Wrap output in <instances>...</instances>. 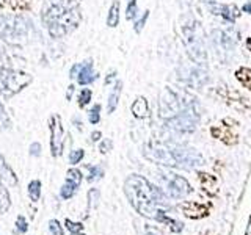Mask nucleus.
<instances>
[{
  "instance_id": "nucleus-34",
  "label": "nucleus",
  "mask_w": 251,
  "mask_h": 235,
  "mask_svg": "<svg viewBox=\"0 0 251 235\" xmlns=\"http://www.w3.org/2000/svg\"><path fill=\"white\" fill-rule=\"evenodd\" d=\"M6 60V51H5V47L0 44V61H3Z\"/></svg>"
},
{
  "instance_id": "nucleus-18",
  "label": "nucleus",
  "mask_w": 251,
  "mask_h": 235,
  "mask_svg": "<svg viewBox=\"0 0 251 235\" xmlns=\"http://www.w3.org/2000/svg\"><path fill=\"white\" fill-rule=\"evenodd\" d=\"M91 97H93V92L90 88H83L80 92H79V105L82 107H87L90 102H91Z\"/></svg>"
},
{
  "instance_id": "nucleus-29",
  "label": "nucleus",
  "mask_w": 251,
  "mask_h": 235,
  "mask_svg": "<svg viewBox=\"0 0 251 235\" xmlns=\"http://www.w3.org/2000/svg\"><path fill=\"white\" fill-rule=\"evenodd\" d=\"M16 226H18V231H19V232H27V231H29V224H27V221H25L24 217H18V219H16Z\"/></svg>"
},
{
  "instance_id": "nucleus-28",
  "label": "nucleus",
  "mask_w": 251,
  "mask_h": 235,
  "mask_svg": "<svg viewBox=\"0 0 251 235\" xmlns=\"http://www.w3.org/2000/svg\"><path fill=\"white\" fill-rule=\"evenodd\" d=\"M65 224H66V227L69 231H71L72 234H77V232H82V229H83V226H82V223H72L71 219H66L65 221Z\"/></svg>"
},
{
  "instance_id": "nucleus-10",
  "label": "nucleus",
  "mask_w": 251,
  "mask_h": 235,
  "mask_svg": "<svg viewBox=\"0 0 251 235\" xmlns=\"http://www.w3.org/2000/svg\"><path fill=\"white\" fill-rule=\"evenodd\" d=\"M51 151L54 157H58L63 152V146H65V129L61 126V119L58 115L51 118Z\"/></svg>"
},
{
  "instance_id": "nucleus-25",
  "label": "nucleus",
  "mask_w": 251,
  "mask_h": 235,
  "mask_svg": "<svg viewBox=\"0 0 251 235\" xmlns=\"http://www.w3.org/2000/svg\"><path fill=\"white\" fill-rule=\"evenodd\" d=\"M83 155H85L83 149H74V151L69 154V163H71V165H77V163L83 160Z\"/></svg>"
},
{
  "instance_id": "nucleus-24",
  "label": "nucleus",
  "mask_w": 251,
  "mask_h": 235,
  "mask_svg": "<svg viewBox=\"0 0 251 235\" xmlns=\"http://www.w3.org/2000/svg\"><path fill=\"white\" fill-rule=\"evenodd\" d=\"M88 171H90V176H88L90 182L101 179V177L104 176V169L101 166H88Z\"/></svg>"
},
{
  "instance_id": "nucleus-31",
  "label": "nucleus",
  "mask_w": 251,
  "mask_h": 235,
  "mask_svg": "<svg viewBox=\"0 0 251 235\" xmlns=\"http://www.w3.org/2000/svg\"><path fill=\"white\" fill-rule=\"evenodd\" d=\"M110 147H111V141H110V140H104L102 143H101V146H99V149H101V152H102V154L108 152V151H110Z\"/></svg>"
},
{
  "instance_id": "nucleus-6",
  "label": "nucleus",
  "mask_w": 251,
  "mask_h": 235,
  "mask_svg": "<svg viewBox=\"0 0 251 235\" xmlns=\"http://www.w3.org/2000/svg\"><path fill=\"white\" fill-rule=\"evenodd\" d=\"M198 121H199V113L195 110V107L190 102L182 111L178 113L176 116L166 119V124L178 132H193L198 124Z\"/></svg>"
},
{
  "instance_id": "nucleus-35",
  "label": "nucleus",
  "mask_w": 251,
  "mask_h": 235,
  "mask_svg": "<svg viewBox=\"0 0 251 235\" xmlns=\"http://www.w3.org/2000/svg\"><path fill=\"white\" fill-rule=\"evenodd\" d=\"M113 78H116V72H115V71H111V72L108 74V77L106 78V85H108L111 80H113Z\"/></svg>"
},
{
  "instance_id": "nucleus-32",
  "label": "nucleus",
  "mask_w": 251,
  "mask_h": 235,
  "mask_svg": "<svg viewBox=\"0 0 251 235\" xmlns=\"http://www.w3.org/2000/svg\"><path fill=\"white\" fill-rule=\"evenodd\" d=\"M30 154L32 155H39L41 154V145L39 143H33L30 146Z\"/></svg>"
},
{
  "instance_id": "nucleus-4",
  "label": "nucleus",
  "mask_w": 251,
  "mask_h": 235,
  "mask_svg": "<svg viewBox=\"0 0 251 235\" xmlns=\"http://www.w3.org/2000/svg\"><path fill=\"white\" fill-rule=\"evenodd\" d=\"M182 36H184V44H185L188 56H190L197 65H204L207 61V52H206L204 38H203V32H201L199 28V24L184 25Z\"/></svg>"
},
{
  "instance_id": "nucleus-36",
  "label": "nucleus",
  "mask_w": 251,
  "mask_h": 235,
  "mask_svg": "<svg viewBox=\"0 0 251 235\" xmlns=\"http://www.w3.org/2000/svg\"><path fill=\"white\" fill-rule=\"evenodd\" d=\"M101 137H102V135H101V132H93L91 133V141H99L101 140Z\"/></svg>"
},
{
  "instance_id": "nucleus-8",
  "label": "nucleus",
  "mask_w": 251,
  "mask_h": 235,
  "mask_svg": "<svg viewBox=\"0 0 251 235\" xmlns=\"http://www.w3.org/2000/svg\"><path fill=\"white\" fill-rule=\"evenodd\" d=\"M69 77L75 78L79 85H91L97 77V72L93 68V60H87L83 63H77L71 68V72H69Z\"/></svg>"
},
{
  "instance_id": "nucleus-1",
  "label": "nucleus",
  "mask_w": 251,
  "mask_h": 235,
  "mask_svg": "<svg viewBox=\"0 0 251 235\" xmlns=\"http://www.w3.org/2000/svg\"><path fill=\"white\" fill-rule=\"evenodd\" d=\"M124 193L127 196L129 202L132 204L140 215L157 219V221L170 223L174 226V231H180L182 224L174 223L173 219H170L165 215L163 210V195L148 182V179H144L143 176L132 174L129 176L124 182Z\"/></svg>"
},
{
  "instance_id": "nucleus-19",
  "label": "nucleus",
  "mask_w": 251,
  "mask_h": 235,
  "mask_svg": "<svg viewBox=\"0 0 251 235\" xmlns=\"http://www.w3.org/2000/svg\"><path fill=\"white\" fill-rule=\"evenodd\" d=\"M138 16V5H137V0H129L127 3V8H126V18L129 20H134Z\"/></svg>"
},
{
  "instance_id": "nucleus-9",
  "label": "nucleus",
  "mask_w": 251,
  "mask_h": 235,
  "mask_svg": "<svg viewBox=\"0 0 251 235\" xmlns=\"http://www.w3.org/2000/svg\"><path fill=\"white\" fill-rule=\"evenodd\" d=\"M174 149V155L178 159V165L180 168H187V169H192V168H197L199 165H203V155H201L197 149L193 147H173Z\"/></svg>"
},
{
  "instance_id": "nucleus-27",
  "label": "nucleus",
  "mask_w": 251,
  "mask_h": 235,
  "mask_svg": "<svg viewBox=\"0 0 251 235\" xmlns=\"http://www.w3.org/2000/svg\"><path fill=\"white\" fill-rule=\"evenodd\" d=\"M148 18H149V11H144L143 13V18L142 19H138L137 22H135V32L137 33H140L142 30H143V27H144V24H146V20H148Z\"/></svg>"
},
{
  "instance_id": "nucleus-16",
  "label": "nucleus",
  "mask_w": 251,
  "mask_h": 235,
  "mask_svg": "<svg viewBox=\"0 0 251 235\" xmlns=\"http://www.w3.org/2000/svg\"><path fill=\"white\" fill-rule=\"evenodd\" d=\"M77 188H79V187H77V185H75V183L66 181L65 183H63L60 195H61V198H63V199H71V198L74 196L75 191H77Z\"/></svg>"
},
{
  "instance_id": "nucleus-20",
  "label": "nucleus",
  "mask_w": 251,
  "mask_h": 235,
  "mask_svg": "<svg viewBox=\"0 0 251 235\" xmlns=\"http://www.w3.org/2000/svg\"><path fill=\"white\" fill-rule=\"evenodd\" d=\"M0 174L8 177V181H11L13 183H16V177H15V173H11V169L6 166V163L3 160V157L0 155Z\"/></svg>"
},
{
  "instance_id": "nucleus-7",
  "label": "nucleus",
  "mask_w": 251,
  "mask_h": 235,
  "mask_svg": "<svg viewBox=\"0 0 251 235\" xmlns=\"http://www.w3.org/2000/svg\"><path fill=\"white\" fill-rule=\"evenodd\" d=\"M143 154L148 160L160 163V165L179 166L176 155H174V149L165 146V145H149V146L144 147Z\"/></svg>"
},
{
  "instance_id": "nucleus-33",
  "label": "nucleus",
  "mask_w": 251,
  "mask_h": 235,
  "mask_svg": "<svg viewBox=\"0 0 251 235\" xmlns=\"http://www.w3.org/2000/svg\"><path fill=\"white\" fill-rule=\"evenodd\" d=\"M242 11H243V13H248V14H251V0H248V2L242 6Z\"/></svg>"
},
{
  "instance_id": "nucleus-17",
  "label": "nucleus",
  "mask_w": 251,
  "mask_h": 235,
  "mask_svg": "<svg viewBox=\"0 0 251 235\" xmlns=\"http://www.w3.org/2000/svg\"><path fill=\"white\" fill-rule=\"evenodd\" d=\"M29 196L35 202L39 199V196H41V182L39 181H32L29 183Z\"/></svg>"
},
{
  "instance_id": "nucleus-21",
  "label": "nucleus",
  "mask_w": 251,
  "mask_h": 235,
  "mask_svg": "<svg viewBox=\"0 0 251 235\" xmlns=\"http://www.w3.org/2000/svg\"><path fill=\"white\" fill-rule=\"evenodd\" d=\"M237 78L242 82V85H245L247 88L251 90V71L250 69H240L237 72Z\"/></svg>"
},
{
  "instance_id": "nucleus-13",
  "label": "nucleus",
  "mask_w": 251,
  "mask_h": 235,
  "mask_svg": "<svg viewBox=\"0 0 251 235\" xmlns=\"http://www.w3.org/2000/svg\"><path fill=\"white\" fill-rule=\"evenodd\" d=\"M121 91H123V82L118 80L115 83L113 90H111L110 96H108V104H107V110L108 113H113L118 107V102H120V96H121Z\"/></svg>"
},
{
  "instance_id": "nucleus-23",
  "label": "nucleus",
  "mask_w": 251,
  "mask_h": 235,
  "mask_svg": "<svg viewBox=\"0 0 251 235\" xmlns=\"http://www.w3.org/2000/svg\"><path fill=\"white\" fill-rule=\"evenodd\" d=\"M88 119L91 124H97L101 121V105L99 104L93 105V108L88 111Z\"/></svg>"
},
{
  "instance_id": "nucleus-37",
  "label": "nucleus",
  "mask_w": 251,
  "mask_h": 235,
  "mask_svg": "<svg viewBox=\"0 0 251 235\" xmlns=\"http://www.w3.org/2000/svg\"><path fill=\"white\" fill-rule=\"evenodd\" d=\"M72 91H74V87H72V85H71V87L68 88V96H66L68 99H71V96H72Z\"/></svg>"
},
{
  "instance_id": "nucleus-14",
  "label": "nucleus",
  "mask_w": 251,
  "mask_h": 235,
  "mask_svg": "<svg viewBox=\"0 0 251 235\" xmlns=\"http://www.w3.org/2000/svg\"><path fill=\"white\" fill-rule=\"evenodd\" d=\"M132 113L137 116V118H146L149 113V107H148V101L144 97H137L135 102L132 104Z\"/></svg>"
},
{
  "instance_id": "nucleus-30",
  "label": "nucleus",
  "mask_w": 251,
  "mask_h": 235,
  "mask_svg": "<svg viewBox=\"0 0 251 235\" xmlns=\"http://www.w3.org/2000/svg\"><path fill=\"white\" fill-rule=\"evenodd\" d=\"M10 124V119L6 116V111L3 108V105L0 104V127H6Z\"/></svg>"
},
{
  "instance_id": "nucleus-11",
  "label": "nucleus",
  "mask_w": 251,
  "mask_h": 235,
  "mask_svg": "<svg viewBox=\"0 0 251 235\" xmlns=\"http://www.w3.org/2000/svg\"><path fill=\"white\" fill-rule=\"evenodd\" d=\"M165 191L168 193V196L174 198V199H179V198H184L190 193V185L188 182L180 176H174V174H165Z\"/></svg>"
},
{
  "instance_id": "nucleus-26",
  "label": "nucleus",
  "mask_w": 251,
  "mask_h": 235,
  "mask_svg": "<svg viewBox=\"0 0 251 235\" xmlns=\"http://www.w3.org/2000/svg\"><path fill=\"white\" fill-rule=\"evenodd\" d=\"M49 231H51L52 235H65L63 234V226H60L57 219H52V221L49 223Z\"/></svg>"
},
{
  "instance_id": "nucleus-22",
  "label": "nucleus",
  "mask_w": 251,
  "mask_h": 235,
  "mask_svg": "<svg viewBox=\"0 0 251 235\" xmlns=\"http://www.w3.org/2000/svg\"><path fill=\"white\" fill-rule=\"evenodd\" d=\"M66 181L72 182V183H75V185L79 187L80 182H82V173H80L79 169H75V168L69 169L68 173H66Z\"/></svg>"
},
{
  "instance_id": "nucleus-2",
  "label": "nucleus",
  "mask_w": 251,
  "mask_h": 235,
  "mask_svg": "<svg viewBox=\"0 0 251 235\" xmlns=\"http://www.w3.org/2000/svg\"><path fill=\"white\" fill-rule=\"evenodd\" d=\"M43 24L52 38H63L80 24V8L75 0H49L43 14Z\"/></svg>"
},
{
  "instance_id": "nucleus-12",
  "label": "nucleus",
  "mask_w": 251,
  "mask_h": 235,
  "mask_svg": "<svg viewBox=\"0 0 251 235\" xmlns=\"http://www.w3.org/2000/svg\"><path fill=\"white\" fill-rule=\"evenodd\" d=\"M214 14H218V16L225 18L229 22H234L235 18L239 16V10L235 8L234 5H223V3H217L212 6Z\"/></svg>"
},
{
  "instance_id": "nucleus-3",
  "label": "nucleus",
  "mask_w": 251,
  "mask_h": 235,
  "mask_svg": "<svg viewBox=\"0 0 251 235\" xmlns=\"http://www.w3.org/2000/svg\"><path fill=\"white\" fill-rule=\"evenodd\" d=\"M33 25L22 16H2L0 18V39L10 44H25L29 42Z\"/></svg>"
},
{
  "instance_id": "nucleus-5",
  "label": "nucleus",
  "mask_w": 251,
  "mask_h": 235,
  "mask_svg": "<svg viewBox=\"0 0 251 235\" xmlns=\"http://www.w3.org/2000/svg\"><path fill=\"white\" fill-rule=\"evenodd\" d=\"M30 82L32 77L29 74L0 66V94H3L6 97L15 96L22 88H25Z\"/></svg>"
},
{
  "instance_id": "nucleus-38",
  "label": "nucleus",
  "mask_w": 251,
  "mask_h": 235,
  "mask_svg": "<svg viewBox=\"0 0 251 235\" xmlns=\"http://www.w3.org/2000/svg\"><path fill=\"white\" fill-rule=\"evenodd\" d=\"M72 235H83V234H80V232H77V234H72Z\"/></svg>"
},
{
  "instance_id": "nucleus-15",
  "label": "nucleus",
  "mask_w": 251,
  "mask_h": 235,
  "mask_svg": "<svg viewBox=\"0 0 251 235\" xmlns=\"http://www.w3.org/2000/svg\"><path fill=\"white\" fill-rule=\"evenodd\" d=\"M120 24V2H113L108 10L107 16V25L108 27H116Z\"/></svg>"
}]
</instances>
